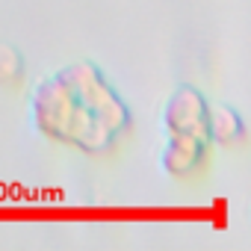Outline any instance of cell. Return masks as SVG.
I'll use <instances>...</instances> for the list:
<instances>
[{
  "label": "cell",
  "mask_w": 251,
  "mask_h": 251,
  "mask_svg": "<svg viewBox=\"0 0 251 251\" xmlns=\"http://www.w3.org/2000/svg\"><path fill=\"white\" fill-rule=\"evenodd\" d=\"M27 62L21 50L9 42H0V89H18L24 83Z\"/></svg>",
  "instance_id": "cell-5"
},
{
  "label": "cell",
  "mask_w": 251,
  "mask_h": 251,
  "mask_svg": "<svg viewBox=\"0 0 251 251\" xmlns=\"http://www.w3.org/2000/svg\"><path fill=\"white\" fill-rule=\"evenodd\" d=\"M33 127L59 145L103 157L133 130V115L95 62H71L45 74L30 95Z\"/></svg>",
  "instance_id": "cell-1"
},
{
  "label": "cell",
  "mask_w": 251,
  "mask_h": 251,
  "mask_svg": "<svg viewBox=\"0 0 251 251\" xmlns=\"http://www.w3.org/2000/svg\"><path fill=\"white\" fill-rule=\"evenodd\" d=\"M207 112L210 100L195 86H177L163 103V130L207 136Z\"/></svg>",
  "instance_id": "cell-2"
},
{
  "label": "cell",
  "mask_w": 251,
  "mask_h": 251,
  "mask_svg": "<svg viewBox=\"0 0 251 251\" xmlns=\"http://www.w3.org/2000/svg\"><path fill=\"white\" fill-rule=\"evenodd\" d=\"M207 157H210V139L207 136L169 133V139L160 151V169L175 180H186V177H195L198 172H204Z\"/></svg>",
  "instance_id": "cell-3"
},
{
  "label": "cell",
  "mask_w": 251,
  "mask_h": 251,
  "mask_svg": "<svg viewBox=\"0 0 251 251\" xmlns=\"http://www.w3.org/2000/svg\"><path fill=\"white\" fill-rule=\"evenodd\" d=\"M207 139L222 145V148H230V145H239L245 139V121L242 115L227 106V103H219V106H210L207 112Z\"/></svg>",
  "instance_id": "cell-4"
}]
</instances>
